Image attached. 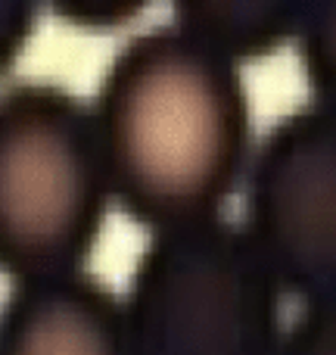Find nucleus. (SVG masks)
I'll list each match as a JSON object with an SVG mask.
<instances>
[{
	"label": "nucleus",
	"mask_w": 336,
	"mask_h": 355,
	"mask_svg": "<svg viewBox=\"0 0 336 355\" xmlns=\"http://www.w3.org/2000/svg\"><path fill=\"white\" fill-rule=\"evenodd\" d=\"M112 200L94 106L53 81L0 103V262L12 281L81 271Z\"/></svg>",
	"instance_id": "obj_2"
},
{
	"label": "nucleus",
	"mask_w": 336,
	"mask_h": 355,
	"mask_svg": "<svg viewBox=\"0 0 336 355\" xmlns=\"http://www.w3.org/2000/svg\"><path fill=\"white\" fill-rule=\"evenodd\" d=\"M0 355H134L125 300L85 271L19 281L3 309Z\"/></svg>",
	"instance_id": "obj_5"
},
{
	"label": "nucleus",
	"mask_w": 336,
	"mask_h": 355,
	"mask_svg": "<svg viewBox=\"0 0 336 355\" xmlns=\"http://www.w3.org/2000/svg\"><path fill=\"white\" fill-rule=\"evenodd\" d=\"M94 119L112 200L150 234L221 218L249 172L252 110L237 62L181 25L125 41Z\"/></svg>",
	"instance_id": "obj_1"
},
{
	"label": "nucleus",
	"mask_w": 336,
	"mask_h": 355,
	"mask_svg": "<svg viewBox=\"0 0 336 355\" xmlns=\"http://www.w3.org/2000/svg\"><path fill=\"white\" fill-rule=\"evenodd\" d=\"M243 184V231L283 293L336 296V112L308 103L277 119Z\"/></svg>",
	"instance_id": "obj_4"
},
{
	"label": "nucleus",
	"mask_w": 336,
	"mask_h": 355,
	"mask_svg": "<svg viewBox=\"0 0 336 355\" xmlns=\"http://www.w3.org/2000/svg\"><path fill=\"white\" fill-rule=\"evenodd\" d=\"M296 37L315 103L336 112V0H308Z\"/></svg>",
	"instance_id": "obj_7"
},
{
	"label": "nucleus",
	"mask_w": 336,
	"mask_h": 355,
	"mask_svg": "<svg viewBox=\"0 0 336 355\" xmlns=\"http://www.w3.org/2000/svg\"><path fill=\"white\" fill-rule=\"evenodd\" d=\"M72 28L112 31L134 22L150 0H44Z\"/></svg>",
	"instance_id": "obj_9"
},
{
	"label": "nucleus",
	"mask_w": 336,
	"mask_h": 355,
	"mask_svg": "<svg viewBox=\"0 0 336 355\" xmlns=\"http://www.w3.org/2000/svg\"><path fill=\"white\" fill-rule=\"evenodd\" d=\"M37 3L41 0H0V56H3V69H10V62L16 60L19 50L31 37Z\"/></svg>",
	"instance_id": "obj_10"
},
{
	"label": "nucleus",
	"mask_w": 336,
	"mask_h": 355,
	"mask_svg": "<svg viewBox=\"0 0 336 355\" xmlns=\"http://www.w3.org/2000/svg\"><path fill=\"white\" fill-rule=\"evenodd\" d=\"M281 355H336V296L302 306L283 334Z\"/></svg>",
	"instance_id": "obj_8"
},
{
	"label": "nucleus",
	"mask_w": 336,
	"mask_h": 355,
	"mask_svg": "<svg viewBox=\"0 0 336 355\" xmlns=\"http://www.w3.org/2000/svg\"><path fill=\"white\" fill-rule=\"evenodd\" d=\"M308 0H171L175 25L233 62H256L299 35Z\"/></svg>",
	"instance_id": "obj_6"
},
{
	"label": "nucleus",
	"mask_w": 336,
	"mask_h": 355,
	"mask_svg": "<svg viewBox=\"0 0 336 355\" xmlns=\"http://www.w3.org/2000/svg\"><path fill=\"white\" fill-rule=\"evenodd\" d=\"M283 290L243 225L150 234L125 300L134 355H281Z\"/></svg>",
	"instance_id": "obj_3"
}]
</instances>
